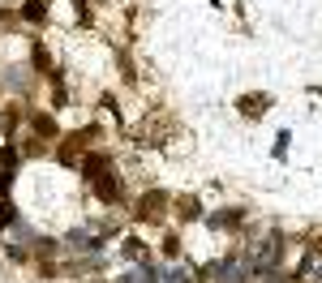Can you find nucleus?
<instances>
[{
  "label": "nucleus",
  "instance_id": "obj_1",
  "mask_svg": "<svg viewBox=\"0 0 322 283\" xmlns=\"http://www.w3.org/2000/svg\"><path fill=\"white\" fill-rule=\"evenodd\" d=\"M279 253H283V236H279V232H271V236L262 240V244H254V249H249V266H254V270L275 266V262H279Z\"/></svg>",
  "mask_w": 322,
  "mask_h": 283
},
{
  "label": "nucleus",
  "instance_id": "obj_2",
  "mask_svg": "<svg viewBox=\"0 0 322 283\" xmlns=\"http://www.w3.org/2000/svg\"><path fill=\"white\" fill-rule=\"evenodd\" d=\"M22 13H26L30 22H43V17H47V9L39 5V0H26V5H22Z\"/></svg>",
  "mask_w": 322,
  "mask_h": 283
},
{
  "label": "nucleus",
  "instance_id": "obj_3",
  "mask_svg": "<svg viewBox=\"0 0 322 283\" xmlns=\"http://www.w3.org/2000/svg\"><path fill=\"white\" fill-rule=\"evenodd\" d=\"M267 99H241V116H262L267 107H262Z\"/></svg>",
  "mask_w": 322,
  "mask_h": 283
},
{
  "label": "nucleus",
  "instance_id": "obj_4",
  "mask_svg": "<svg viewBox=\"0 0 322 283\" xmlns=\"http://www.w3.org/2000/svg\"><path fill=\"white\" fill-rule=\"evenodd\" d=\"M116 193H121V180H99V198H107V202H112Z\"/></svg>",
  "mask_w": 322,
  "mask_h": 283
},
{
  "label": "nucleus",
  "instance_id": "obj_5",
  "mask_svg": "<svg viewBox=\"0 0 322 283\" xmlns=\"http://www.w3.org/2000/svg\"><path fill=\"white\" fill-rule=\"evenodd\" d=\"M0 223H17V211L9 202H0Z\"/></svg>",
  "mask_w": 322,
  "mask_h": 283
},
{
  "label": "nucleus",
  "instance_id": "obj_6",
  "mask_svg": "<svg viewBox=\"0 0 322 283\" xmlns=\"http://www.w3.org/2000/svg\"><path fill=\"white\" fill-rule=\"evenodd\" d=\"M181 215H185V219H198V202L185 198V202H181Z\"/></svg>",
  "mask_w": 322,
  "mask_h": 283
},
{
  "label": "nucleus",
  "instance_id": "obj_7",
  "mask_svg": "<svg viewBox=\"0 0 322 283\" xmlns=\"http://www.w3.org/2000/svg\"><path fill=\"white\" fill-rule=\"evenodd\" d=\"M9 180H13V176H9V172H0V198L9 193Z\"/></svg>",
  "mask_w": 322,
  "mask_h": 283
}]
</instances>
